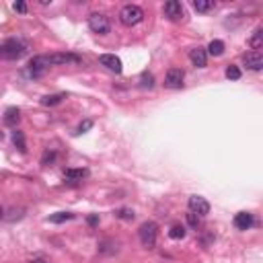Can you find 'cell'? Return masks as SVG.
<instances>
[{
  "mask_svg": "<svg viewBox=\"0 0 263 263\" xmlns=\"http://www.w3.org/2000/svg\"><path fill=\"white\" fill-rule=\"evenodd\" d=\"M2 140H4V134H2V132H0V142H2Z\"/></svg>",
  "mask_w": 263,
  "mask_h": 263,
  "instance_id": "32",
  "label": "cell"
},
{
  "mask_svg": "<svg viewBox=\"0 0 263 263\" xmlns=\"http://www.w3.org/2000/svg\"><path fill=\"white\" fill-rule=\"evenodd\" d=\"M138 237H140V243L146 247V249H152L157 245V237H159V226L154 222H144L142 226L138 228Z\"/></svg>",
  "mask_w": 263,
  "mask_h": 263,
  "instance_id": "4",
  "label": "cell"
},
{
  "mask_svg": "<svg viewBox=\"0 0 263 263\" xmlns=\"http://www.w3.org/2000/svg\"><path fill=\"white\" fill-rule=\"evenodd\" d=\"M249 47H251L253 52H259L261 47H263V29L261 27H257L255 31H253L251 40H249Z\"/></svg>",
  "mask_w": 263,
  "mask_h": 263,
  "instance_id": "15",
  "label": "cell"
},
{
  "mask_svg": "<svg viewBox=\"0 0 263 263\" xmlns=\"http://www.w3.org/2000/svg\"><path fill=\"white\" fill-rule=\"evenodd\" d=\"M253 214L251 212H239L237 216H235V226L239 228V230H249L251 226H253Z\"/></svg>",
  "mask_w": 263,
  "mask_h": 263,
  "instance_id": "12",
  "label": "cell"
},
{
  "mask_svg": "<svg viewBox=\"0 0 263 263\" xmlns=\"http://www.w3.org/2000/svg\"><path fill=\"white\" fill-rule=\"evenodd\" d=\"M142 19H144V11H142L140 6H136V4H125L121 11H120V21H121L125 27L138 25Z\"/></svg>",
  "mask_w": 263,
  "mask_h": 263,
  "instance_id": "3",
  "label": "cell"
},
{
  "mask_svg": "<svg viewBox=\"0 0 263 263\" xmlns=\"http://www.w3.org/2000/svg\"><path fill=\"white\" fill-rule=\"evenodd\" d=\"M187 206H189V212L198 214V216H206V214H210V203H208L206 198H202V196H191L189 202H187Z\"/></svg>",
  "mask_w": 263,
  "mask_h": 263,
  "instance_id": "6",
  "label": "cell"
},
{
  "mask_svg": "<svg viewBox=\"0 0 263 263\" xmlns=\"http://www.w3.org/2000/svg\"><path fill=\"white\" fill-rule=\"evenodd\" d=\"M243 62H245V66L249 68V70H261L263 68V56L259 52H249L243 56Z\"/></svg>",
  "mask_w": 263,
  "mask_h": 263,
  "instance_id": "11",
  "label": "cell"
},
{
  "mask_svg": "<svg viewBox=\"0 0 263 263\" xmlns=\"http://www.w3.org/2000/svg\"><path fill=\"white\" fill-rule=\"evenodd\" d=\"M214 6H216L214 0H196V2H193V8H196L198 13H210Z\"/></svg>",
  "mask_w": 263,
  "mask_h": 263,
  "instance_id": "18",
  "label": "cell"
},
{
  "mask_svg": "<svg viewBox=\"0 0 263 263\" xmlns=\"http://www.w3.org/2000/svg\"><path fill=\"white\" fill-rule=\"evenodd\" d=\"M187 224H189L191 228H198V226H200V216H198V214L189 212V214H187Z\"/></svg>",
  "mask_w": 263,
  "mask_h": 263,
  "instance_id": "26",
  "label": "cell"
},
{
  "mask_svg": "<svg viewBox=\"0 0 263 263\" xmlns=\"http://www.w3.org/2000/svg\"><path fill=\"white\" fill-rule=\"evenodd\" d=\"M27 263H47L45 259H31V261H27Z\"/></svg>",
  "mask_w": 263,
  "mask_h": 263,
  "instance_id": "30",
  "label": "cell"
},
{
  "mask_svg": "<svg viewBox=\"0 0 263 263\" xmlns=\"http://www.w3.org/2000/svg\"><path fill=\"white\" fill-rule=\"evenodd\" d=\"M115 216H118L120 220H134V210H130V208H120L118 212H115Z\"/></svg>",
  "mask_w": 263,
  "mask_h": 263,
  "instance_id": "23",
  "label": "cell"
},
{
  "mask_svg": "<svg viewBox=\"0 0 263 263\" xmlns=\"http://www.w3.org/2000/svg\"><path fill=\"white\" fill-rule=\"evenodd\" d=\"M226 79H230V81H239L241 79V70H239V68L237 66H228L226 68Z\"/></svg>",
  "mask_w": 263,
  "mask_h": 263,
  "instance_id": "25",
  "label": "cell"
},
{
  "mask_svg": "<svg viewBox=\"0 0 263 263\" xmlns=\"http://www.w3.org/2000/svg\"><path fill=\"white\" fill-rule=\"evenodd\" d=\"M81 58L76 54H52V56H35L29 62V76H41L50 66H64V64H79Z\"/></svg>",
  "mask_w": 263,
  "mask_h": 263,
  "instance_id": "1",
  "label": "cell"
},
{
  "mask_svg": "<svg viewBox=\"0 0 263 263\" xmlns=\"http://www.w3.org/2000/svg\"><path fill=\"white\" fill-rule=\"evenodd\" d=\"M64 99H66V95H64V93L47 95V97H43V99H41V105H45V107H54V105H58V103H62Z\"/></svg>",
  "mask_w": 263,
  "mask_h": 263,
  "instance_id": "17",
  "label": "cell"
},
{
  "mask_svg": "<svg viewBox=\"0 0 263 263\" xmlns=\"http://www.w3.org/2000/svg\"><path fill=\"white\" fill-rule=\"evenodd\" d=\"M162 11H164V15H167L171 21H181V19L185 17V11H183V4L181 2H177V0H169V2H164V6H162Z\"/></svg>",
  "mask_w": 263,
  "mask_h": 263,
  "instance_id": "7",
  "label": "cell"
},
{
  "mask_svg": "<svg viewBox=\"0 0 263 263\" xmlns=\"http://www.w3.org/2000/svg\"><path fill=\"white\" fill-rule=\"evenodd\" d=\"M86 224H89V226H97V224H99V214H91V216L86 218Z\"/></svg>",
  "mask_w": 263,
  "mask_h": 263,
  "instance_id": "28",
  "label": "cell"
},
{
  "mask_svg": "<svg viewBox=\"0 0 263 263\" xmlns=\"http://www.w3.org/2000/svg\"><path fill=\"white\" fill-rule=\"evenodd\" d=\"M93 128V120H84L81 125H79V130H76V134H84V132H89Z\"/></svg>",
  "mask_w": 263,
  "mask_h": 263,
  "instance_id": "27",
  "label": "cell"
},
{
  "mask_svg": "<svg viewBox=\"0 0 263 263\" xmlns=\"http://www.w3.org/2000/svg\"><path fill=\"white\" fill-rule=\"evenodd\" d=\"M183 79H185V74L181 68H171L167 76H164V86H167V89H181Z\"/></svg>",
  "mask_w": 263,
  "mask_h": 263,
  "instance_id": "8",
  "label": "cell"
},
{
  "mask_svg": "<svg viewBox=\"0 0 263 263\" xmlns=\"http://www.w3.org/2000/svg\"><path fill=\"white\" fill-rule=\"evenodd\" d=\"M15 11L17 13H27V4L25 2H15Z\"/></svg>",
  "mask_w": 263,
  "mask_h": 263,
  "instance_id": "29",
  "label": "cell"
},
{
  "mask_svg": "<svg viewBox=\"0 0 263 263\" xmlns=\"http://www.w3.org/2000/svg\"><path fill=\"white\" fill-rule=\"evenodd\" d=\"M27 54V45L21 40H6L0 45V58L4 60H21Z\"/></svg>",
  "mask_w": 263,
  "mask_h": 263,
  "instance_id": "2",
  "label": "cell"
},
{
  "mask_svg": "<svg viewBox=\"0 0 263 263\" xmlns=\"http://www.w3.org/2000/svg\"><path fill=\"white\" fill-rule=\"evenodd\" d=\"M74 218V214L72 212H56V214H52L50 218V222H54V224H62V222H66V220H72Z\"/></svg>",
  "mask_w": 263,
  "mask_h": 263,
  "instance_id": "19",
  "label": "cell"
},
{
  "mask_svg": "<svg viewBox=\"0 0 263 263\" xmlns=\"http://www.w3.org/2000/svg\"><path fill=\"white\" fill-rule=\"evenodd\" d=\"M13 144H15L21 152H27V140H25V134H23L21 130H15V132H13Z\"/></svg>",
  "mask_w": 263,
  "mask_h": 263,
  "instance_id": "16",
  "label": "cell"
},
{
  "mask_svg": "<svg viewBox=\"0 0 263 263\" xmlns=\"http://www.w3.org/2000/svg\"><path fill=\"white\" fill-rule=\"evenodd\" d=\"M99 62H101V66H105L107 70H111L115 74L121 72V60L115 54H103V56H99Z\"/></svg>",
  "mask_w": 263,
  "mask_h": 263,
  "instance_id": "10",
  "label": "cell"
},
{
  "mask_svg": "<svg viewBox=\"0 0 263 263\" xmlns=\"http://www.w3.org/2000/svg\"><path fill=\"white\" fill-rule=\"evenodd\" d=\"M89 27H91V31L97 33V35H107L111 31L109 19H107L105 15H101V13H93L89 17Z\"/></svg>",
  "mask_w": 263,
  "mask_h": 263,
  "instance_id": "5",
  "label": "cell"
},
{
  "mask_svg": "<svg viewBox=\"0 0 263 263\" xmlns=\"http://www.w3.org/2000/svg\"><path fill=\"white\" fill-rule=\"evenodd\" d=\"M140 86H142V89H152V86H154V76L148 74V72H144L142 79H140Z\"/></svg>",
  "mask_w": 263,
  "mask_h": 263,
  "instance_id": "24",
  "label": "cell"
},
{
  "mask_svg": "<svg viewBox=\"0 0 263 263\" xmlns=\"http://www.w3.org/2000/svg\"><path fill=\"white\" fill-rule=\"evenodd\" d=\"M206 52L212 54V56H222V54H224V41H220V40H212Z\"/></svg>",
  "mask_w": 263,
  "mask_h": 263,
  "instance_id": "20",
  "label": "cell"
},
{
  "mask_svg": "<svg viewBox=\"0 0 263 263\" xmlns=\"http://www.w3.org/2000/svg\"><path fill=\"white\" fill-rule=\"evenodd\" d=\"M56 159H58L56 150H45L43 157H41V164H43V167H52V164L56 162Z\"/></svg>",
  "mask_w": 263,
  "mask_h": 263,
  "instance_id": "22",
  "label": "cell"
},
{
  "mask_svg": "<svg viewBox=\"0 0 263 263\" xmlns=\"http://www.w3.org/2000/svg\"><path fill=\"white\" fill-rule=\"evenodd\" d=\"M185 226H181V224H175V226L169 230V237L173 239V241H181V239H185Z\"/></svg>",
  "mask_w": 263,
  "mask_h": 263,
  "instance_id": "21",
  "label": "cell"
},
{
  "mask_svg": "<svg viewBox=\"0 0 263 263\" xmlns=\"http://www.w3.org/2000/svg\"><path fill=\"white\" fill-rule=\"evenodd\" d=\"M4 218V210H2V206H0V220Z\"/></svg>",
  "mask_w": 263,
  "mask_h": 263,
  "instance_id": "31",
  "label": "cell"
},
{
  "mask_svg": "<svg viewBox=\"0 0 263 263\" xmlns=\"http://www.w3.org/2000/svg\"><path fill=\"white\" fill-rule=\"evenodd\" d=\"M189 60L191 64L196 66V68H206L208 66V52H206V47H193V50L189 52Z\"/></svg>",
  "mask_w": 263,
  "mask_h": 263,
  "instance_id": "9",
  "label": "cell"
},
{
  "mask_svg": "<svg viewBox=\"0 0 263 263\" xmlns=\"http://www.w3.org/2000/svg\"><path fill=\"white\" fill-rule=\"evenodd\" d=\"M21 121V111L17 109V107H8L6 113H4V123L8 128H15L17 130V123Z\"/></svg>",
  "mask_w": 263,
  "mask_h": 263,
  "instance_id": "13",
  "label": "cell"
},
{
  "mask_svg": "<svg viewBox=\"0 0 263 263\" xmlns=\"http://www.w3.org/2000/svg\"><path fill=\"white\" fill-rule=\"evenodd\" d=\"M84 177H89V171L86 169H66L64 171L66 181H82Z\"/></svg>",
  "mask_w": 263,
  "mask_h": 263,
  "instance_id": "14",
  "label": "cell"
}]
</instances>
